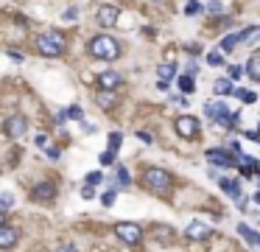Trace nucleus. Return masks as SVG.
I'll use <instances>...</instances> for the list:
<instances>
[{
    "label": "nucleus",
    "mask_w": 260,
    "mask_h": 252,
    "mask_svg": "<svg viewBox=\"0 0 260 252\" xmlns=\"http://www.w3.org/2000/svg\"><path fill=\"white\" fill-rule=\"evenodd\" d=\"M90 54L95 56V59H106V62H112V59H118V56H120V48H118V42H115L112 36L98 34V36H92V42H90Z\"/></svg>",
    "instance_id": "f257e3e1"
},
{
    "label": "nucleus",
    "mask_w": 260,
    "mask_h": 252,
    "mask_svg": "<svg viewBox=\"0 0 260 252\" xmlns=\"http://www.w3.org/2000/svg\"><path fill=\"white\" fill-rule=\"evenodd\" d=\"M143 182H146V188H151L154 194H168L171 190V174L162 171V168H146Z\"/></svg>",
    "instance_id": "f03ea898"
},
{
    "label": "nucleus",
    "mask_w": 260,
    "mask_h": 252,
    "mask_svg": "<svg viewBox=\"0 0 260 252\" xmlns=\"http://www.w3.org/2000/svg\"><path fill=\"white\" fill-rule=\"evenodd\" d=\"M36 50H39L42 56H59L64 50L62 34H56V31H50V34H39V36H36Z\"/></svg>",
    "instance_id": "7ed1b4c3"
},
{
    "label": "nucleus",
    "mask_w": 260,
    "mask_h": 252,
    "mask_svg": "<svg viewBox=\"0 0 260 252\" xmlns=\"http://www.w3.org/2000/svg\"><path fill=\"white\" fill-rule=\"evenodd\" d=\"M115 236H118L120 241H126V244H140L143 241V230L132 222H118L115 224Z\"/></svg>",
    "instance_id": "20e7f679"
},
{
    "label": "nucleus",
    "mask_w": 260,
    "mask_h": 252,
    "mask_svg": "<svg viewBox=\"0 0 260 252\" xmlns=\"http://www.w3.org/2000/svg\"><path fill=\"white\" fill-rule=\"evenodd\" d=\"M204 112H207V118L218 120L221 126H232V124H235V115H230L227 104H221V101H216V104H204Z\"/></svg>",
    "instance_id": "39448f33"
},
{
    "label": "nucleus",
    "mask_w": 260,
    "mask_h": 252,
    "mask_svg": "<svg viewBox=\"0 0 260 252\" xmlns=\"http://www.w3.org/2000/svg\"><path fill=\"white\" fill-rule=\"evenodd\" d=\"M238 157L241 154H230V152H224V148H210V152H207V160H210L213 166H224V168L238 166Z\"/></svg>",
    "instance_id": "423d86ee"
},
{
    "label": "nucleus",
    "mask_w": 260,
    "mask_h": 252,
    "mask_svg": "<svg viewBox=\"0 0 260 252\" xmlns=\"http://www.w3.org/2000/svg\"><path fill=\"white\" fill-rule=\"evenodd\" d=\"M174 126H176V132L182 134V138H196L199 134V120L193 118V115H179Z\"/></svg>",
    "instance_id": "0eeeda50"
},
{
    "label": "nucleus",
    "mask_w": 260,
    "mask_h": 252,
    "mask_svg": "<svg viewBox=\"0 0 260 252\" xmlns=\"http://www.w3.org/2000/svg\"><path fill=\"white\" fill-rule=\"evenodd\" d=\"M31 196L39 199V202H50V199L56 196V185H53V182H39V185H34Z\"/></svg>",
    "instance_id": "6e6552de"
},
{
    "label": "nucleus",
    "mask_w": 260,
    "mask_h": 252,
    "mask_svg": "<svg viewBox=\"0 0 260 252\" xmlns=\"http://www.w3.org/2000/svg\"><path fill=\"white\" fill-rule=\"evenodd\" d=\"M25 129H28V120L22 118V115H14V118L6 120V132L11 134V138H22V134H25Z\"/></svg>",
    "instance_id": "1a4fd4ad"
},
{
    "label": "nucleus",
    "mask_w": 260,
    "mask_h": 252,
    "mask_svg": "<svg viewBox=\"0 0 260 252\" xmlns=\"http://www.w3.org/2000/svg\"><path fill=\"white\" fill-rule=\"evenodd\" d=\"M185 236L193 238V241H204V238L210 236V227H207V224H202V222H193V224H188Z\"/></svg>",
    "instance_id": "9d476101"
},
{
    "label": "nucleus",
    "mask_w": 260,
    "mask_h": 252,
    "mask_svg": "<svg viewBox=\"0 0 260 252\" xmlns=\"http://www.w3.org/2000/svg\"><path fill=\"white\" fill-rule=\"evenodd\" d=\"M221 188L227 190V194L235 199V202L241 204V208H246V202H244V190H241V182H232V180H221Z\"/></svg>",
    "instance_id": "9b49d317"
},
{
    "label": "nucleus",
    "mask_w": 260,
    "mask_h": 252,
    "mask_svg": "<svg viewBox=\"0 0 260 252\" xmlns=\"http://www.w3.org/2000/svg\"><path fill=\"white\" fill-rule=\"evenodd\" d=\"M101 87L104 90H118L120 84H123V78H120V73H115V70H106V73H101Z\"/></svg>",
    "instance_id": "f8f14e48"
},
{
    "label": "nucleus",
    "mask_w": 260,
    "mask_h": 252,
    "mask_svg": "<svg viewBox=\"0 0 260 252\" xmlns=\"http://www.w3.org/2000/svg\"><path fill=\"white\" fill-rule=\"evenodd\" d=\"M98 22L104 28H112L115 22H118V8L115 6H101V12H98Z\"/></svg>",
    "instance_id": "ddd939ff"
},
{
    "label": "nucleus",
    "mask_w": 260,
    "mask_h": 252,
    "mask_svg": "<svg viewBox=\"0 0 260 252\" xmlns=\"http://www.w3.org/2000/svg\"><path fill=\"white\" fill-rule=\"evenodd\" d=\"M17 244V230L14 227H0V250H8V246H14Z\"/></svg>",
    "instance_id": "4468645a"
},
{
    "label": "nucleus",
    "mask_w": 260,
    "mask_h": 252,
    "mask_svg": "<svg viewBox=\"0 0 260 252\" xmlns=\"http://www.w3.org/2000/svg\"><path fill=\"white\" fill-rule=\"evenodd\" d=\"M151 236H154L160 244H168V241H174V230H171V227H165V224H154V227H151Z\"/></svg>",
    "instance_id": "2eb2a0df"
},
{
    "label": "nucleus",
    "mask_w": 260,
    "mask_h": 252,
    "mask_svg": "<svg viewBox=\"0 0 260 252\" xmlns=\"http://www.w3.org/2000/svg\"><path fill=\"white\" fill-rule=\"evenodd\" d=\"M213 90H216V96H232V92H238V87H235L230 78H218V82L213 84Z\"/></svg>",
    "instance_id": "dca6fc26"
},
{
    "label": "nucleus",
    "mask_w": 260,
    "mask_h": 252,
    "mask_svg": "<svg viewBox=\"0 0 260 252\" xmlns=\"http://www.w3.org/2000/svg\"><path fill=\"white\" fill-rule=\"evenodd\" d=\"M238 236H244L249 244H255V246H260V232H255L249 224H238Z\"/></svg>",
    "instance_id": "f3484780"
},
{
    "label": "nucleus",
    "mask_w": 260,
    "mask_h": 252,
    "mask_svg": "<svg viewBox=\"0 0 260 252\" xmlns=\"http://www.w3.org/2000/svg\"><path fill=\"white\" fill-rule=\"evenodd\" d=\"M157 73H160V78H165V82H168V78H174L176 64H174V62H162L160 68H157Z\"/></svg>",
    "instance_id": "a211bd4d"
},
{
    "label": "nucleus",
    "mask_w": 260,
    "mask_h": 252,
    "mask_svg": "<svg viewBox=\"0 0 260 252\" xmlns=\"http://www.w3.org/2000/svg\"><path fill=\"white\" fill-rule=\"evenodd\" d=\"M179 87H182V92H193V90H196V84H193V73L179 76Z\"/></svg>",
    "instance_id": "6ab92c4d"
},
{
    "label": "nucleus",
    "mask_w": 260,
    "mask_h": 252,
    "mask_svg": "<svg viewBox=\"0 0 260 252\" xmlns=\"http://www.w3.org/2000/svg\"><path fill=\"white\" fill-rule=\"evenodd\" d=\"M249 76H252L255 82L260 78V56H252V59H249Z\"/></svg>",
    "instance_id": "aec40b11"
},
{
    "label": "nucleus",
    "mask_w": 260,
    "mask_h": 252,
    "mask_svg": "<svg viewBox=\"0 0 260 252\" xmlns=\"http://www.w3.org/2000/svg\"><path fill=\"white\" fill-rule=\"evenodd\" d=\"M98 104H101V106H112V104H115V96H112L109 90H106V92L101 90V92H98Z\"/></svg>",
    "instance_id": "412c9836"
},
{
    "label": "nucleus",
    "mask_w": 260,
    "mask_h": 252,
    "mask_svg": "<svg viewBox=\"0 0 260 252\" xmlns=\"http://www.w3.org/2000/svg\"><path fill=\"white\" fill-rule=\"evenodd\" d=\"M238 34H230V36H224V42H221V50H232L235 45H238Z\"/></svg>",
    "instance_id": "4be33fe9"
},
{
    "label": "nucleus",
    "mask_w": 260,
    "mask_h": 252,
    "mask_svg": "<svg viewBox=\"0 0 260 252\" xmlns=\"http://www.w3.org/2000/svg\"><path fill=\"white\" fill-rule=\"evenodd\" d=\"M207 62H210L213 68H218V64H224V56H221V50H210V54H207Z\"/></svg>",
    "instance_id": "5701e85b"
},
{
    "label": "nucleus",
    "mask_w": 260,
    "mask_h": 252,
    "mask_svg": "<svg viewBox=\"0 0 260 252\" xmlns=\"http://www.w3.org/2000/svg\"><path fill=\"white\" fill-rule=\"evenodd\" d=\"M11 204H14V196L8 190H0V208H11Z\"/></svg>",
    "instance_id": "b1692460"
},
{
    "label": "nucleus",
    "mask_w": 260,
    "mask_h": 252,
    "mask_svg": "<svg viewBox=\"0 0 260 252\" xmlns=\"http://www.w3.org/2000/svg\"><path fill=\"white\" fill-rule=\"evenodd\" d=\"M115 152H118V148H106V152L101 154V162H104V166H112V162H115Z\"/></svg>",
    "instance_id": "393cba45"
},
{
    "label": "nucleus",
    "mask_w": 260,
    "mask_h": 252,
    "mask_svg": "<svg viewBox=\"0 0 260 252\" xmlns=\"http://www.w3.org/2000/svg\"><path fill=\"white\" fill-rule=\"evenodd\" d=\"M202 12V3H196V0H190L188 6H185V14H190V17H193V14H199Z\"/></svg>",
    "instance_id": "a878e982"
},
{
    "label": "nucleus",
    "mask_w": 260,
    "mask_h": 252,
    "mask_svg": "<svg viewBox=\"0 0 260 252\" xmlns=\"http://www.w3.org/2000/svg\"><path fill=\"white\" fill-rule=\"evenodd\" d=\"M118 182H120V185H129V182H132V176H129V171L123 166L118 168Z\"/></svg>",
    "instance_id": "bb28decb"
},
{
    "label": "nucleus",
    "mask_w": 260,
    "mask_h": 252,
    "mask_svg": "<svg viewBox=\"0 0 260 252\" xmlns=\"http://www.w3.org/2000/svg\"><path fill=\"white\" fill-rule=\"evenodd\" d=\"M101 180H104V174H98V171H90V174H87V182H90V185H101Z\"/></svg>",
    "instance_id": "cd10ccee"
},
{
    "label": "nucleus",
    "mask_w": 260,
    "mask_h": 252,
    "mask_svg": "<svg viewBox=\"0 0 260 252\" xmlns=\"http://www.w3.org/2000/svg\"><path fill=\"white\" fill-rule=\"evenodd\" d=\"M81 196H84V199H92V196H95V185H90V182H87L84 188H81Z\"/></svg>",
    "instance_id": "c85d7f7f"
},
{
    "label": "nucleus",
    "mask_w": 260,
    "mask_h": 252,
    "mask_svg": "<svg viewBox=\"0 0 260 252\" xmlns=\"http://www.w3.org/2000/svg\"><path fill=\"white\" fill-rule=\"evenodd\" d=\"M120 140H123V138H120V132H112V134H109V148H118Z\"/></svg>",
    "instance_id": "c756f323"
},
{
    "label": "nucleus",
    "mask_w": 260,
    "mask_h": 252,
    "mask_svg": "<svg viewBox=\"0 0 260 252\" xmlns=\"http://www.w3.org/2000/svg\"><path fill=\"white\" fill-rule=\"evenodd\" d=\"M244 76V68H238V64H230V78H241Z\"/></svg>",
    "instance_id": "7c9ffc66"
},
{
    "label": "nucleus",
    "mask_w": 260,
    "mask_h": 252,
    "mask_svg": "<svg viewBox=\"0 0 260 252\" xmlns=\"http://www.w3.org/2000/svg\"><path fill=\"white\" fill-rule=\"evenodd\" d=\"M207 12H210V14H221V3H218V0H210V3H207Z\"/></svg>",
    "instance_id": "2f4dec72"
},
{
    "label": "nucleus",
    "mask_w": 260,
    "mask_h": 252,
    "mask_svg": "<svg viewBox=\"0 0 260 252\" xmlns=\"http://www.w3.org/2000/svg\"><path fill=\"white\" fill-rule=\"evenodd\" d=\"M101 202H104V204H106V208H109V204H112V202H115V190H106V194H104V196H101Z\"/></svg>",
    "instance_id": "473e14b6"
},
{
    "label": "nucleus",
    "mask_w": 260,
    "mask_h": 252,
    "mask_svg": "<svg viewBox=\"0 0 260 252\" xmlns=\"http://www.w3.org/2000/svg\"><path fill=\"white\" fill-rule=\"evenodd\" d=\"M238 96H241V101H246V104H252L255 101V92H249V90H241Z\"/></svg>",
    "instance_id": "72a5a7b5"
},
{
    "label": "nucleus",
    "mask_w": 260,
    "mask_h": 252,
    "mask_svg": "<svg viewBox=\"0 0 260 252\" xmlns=\"http://www.w3.org/2000/svg\"><path fill=\"white\" fill-rule=\"evenodd\" d=\"M59 154H62V152H59V146H48V157H50V160H59Z\"/></svg>",
    "instance_id": "f704fd0d"
},
{
    "label": "nucleus",
    "mask_w": 260,
    "mask_h": 252,
    "mask_svg": "<svg viewBox=\"0 0 260 252\" xmlns=\"http://www.w3.org/2000/svg\"><path fill=\"white\" fill-rule=\"evenodd\" d=\"M76 14H78V8H76V6H70L67 12H64V20H76Z\"/></svg>",
    "instance_id": "c9c22d12"
},
{
    "label": "nucleus",
    "mask_w": 260,
    "mask_h": 252,
    "mask_svg": "<svg viewBox=\"0 0 260 252\" xmlns=\"http://www.w3.org/2000/svg\"><path fill=\"white\" fill-rule=\"evenodd\" d=\"M137 138H140L143 143H151V140H154V138H151V134H148V132H143V129H140V132H137Z\"/></svg>",
    "instance_id": "e433bc0d"
},
{
    "label": "nucleus",
    "mask_w": 260,
    "mask_h": 252,
    "mask_svg": "<svg viewBox=\"0 0 260 252\" xmlns=\"http://www.w3.org/2000/svg\"><path fill=\"white\" fill-rule=\"evenodd\" d=\"M8 56H11L14 62H22V54H20V50H8Z\"/></svg>",
    "instance_id": "4c0bfd02"
},
{
    "label": "nucleus",
    "mask_w": 260,
    "mask_h": 252,
    "mask_svg": "<svg viewBox=\"0 0 260 252\" xmlns=\"http://www.w3.org/2000/svg\"><path fill=\"white\" fill-rule=\"evenodd\" d=\"M34 143H36V146H45V143H48V138H45V134H36Z\"/></svg>",
    "instance_id": "58836bf2"
},
{
    "label": "nucleus",
    "mask_w": 260,
    "mask_h": 252,
    "mask_svg": "<svg viewBox=\"0 0 260 252\" xmlns=\"http://www.w3.org/2000/svg\"><path fill=\"white\" fill-rule=\"evenodd\" d=\"M246 138L255 140V143H260V132H246Z\"/></svg>",
    "instance_id": "ea45409f"
},
{
    "label": "nucleus",
    "mask_w": 260,
    "mask_h": 252,
    "mask_svg": "<svg viewBox=\"0 0 260 252\" xmlns=\"http://www.w3.org/2000/svg\"><path fill=\"white\" fill-rule=\"evenodd\" d=\"M56 252H76V250H73V246H70V244H67V241H64V244H62V246H59V250H56Z\"/></svg>",
    "instance_id": "a19ab883"
},
{
    "label": "nucleus",
    "mask_w": 260,
    "mask_h": 252,
    "mask_svg": "<svg viewBox=\"0 0 260 252\" xmlns=\"http://www.w3.org/2000/svg\"><path fill=\"white\" fill-rule=\"evenodd\" d=\"M3 224H6V213H3V210H0V227H3Z\"/></svg>",
    "instance_id": "79ce46f5"
},
{
    "label": "nucleus",
    "mask_w": 260,
    "mask_h": 252,
    "mask_svg": "<svg viewBox=\"0 0 260 252\" xmlns=\"http://www.w3.org/2000/svg\"><path fill=\"white\" fill-rule=\"evenodd\" d=\"M255 202H258V204H260V188H258V190H255Z\"/></svg>",
    "instance_id": "37998d69"
}]
</instances>
